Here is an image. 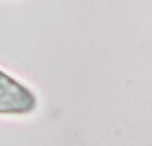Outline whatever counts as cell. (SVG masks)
<instances>
[{"instance_id": "cell-1", "label": "cell", "mask_w": 152, "mask_h": 146, "mask_svg": "<svg viewBox=\"0 0 152 146\" xmlns=\"http://www.w3.org/2000/svg\"><path fill=\"white\" fill-rule=\"evenodd\" d=\"M34 93L0 71V112L2 115H24V112L34 111Z\"/></svg>"}]
</instances>
